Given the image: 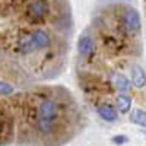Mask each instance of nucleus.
Here are the masks:
<instances>
[{"label":"nucleus","instance_id":"nucleus-1","mask_svg":"<svg viewBox=\"0 0 146 146\" xmlns=\"http://www.w3.org/2000/svg\"><path fill=\"white\" fill-rule=\"evenodd\" d=\"M62 117H63L62 104L56 98H50V96L42 98L36 105L34 117L36 133L41 137H51L57 131Z\"/></svg>","mask_w":146,"mask_h":146},{"label":"nucleus","instance_id":"nucleus-2","mask_svg":"<svg viewBox=\"0 0 146 146\" xmlns=\"http://www.w3.org/2000/svg\"><path fill=\"white\" fill-rule=\"evenodd\" d=\"M50 36L47 32L36 29L34 32H31L29 35H27L19 44L21 51L22 53H32L35 50H42V48L50 45Z\"/></svg>","mask_w":146,"mask_h":146},{"label":"nucleus","instance_id":"nucleus-3","mask_svg":"<svg viewBox=\"0 0 146 146\" xmlns=\"http://www.w3.org/2000/svg\"><path fill=\"white\" fill-rule=\"evenodd\" d=\"M121 21H123V25L126 28L127 32L136 35L140 32L142 29V22H140V16L137 13V10L131 9V7H127L124 12H123V16H121Z\"/></svg>","mask_w":146,"mask_h":146},{"label":"nucleus","instance_id":"nucleus-4","mask_svg":"<svg viewBox=\"0 0 146 146\" xmlns=\"http://www.w3.org/2000/svg\"><path fill=\"white\" fill-rule=\"evenodd\" d=\"M48 10H50L48 0H34L27 7V16H28V19L36 22V21L44 19L48 15Z\"/></svg>","mask_w":146,"mask_h":146},{"label":"nucleus","instance_id":"nucleus-5","mask_svg":"<svg viewBox=\"0 0 146 146\" xmlns=\"http://www.w3.org/2000/svg\"><path fill=\"white\" fill-rule=\"evenodd\" d=\"M78 53L83 57H92L95 53V42L88 34H83L78 40Z\"/></svg>","mask_w":146,"mask_h":146},{"label":"nucleus","instance_id":"nucleus-6","mask_svg":"<svg viewBox=\"0 0 146 146\" xmlns=\"http://www.w3.org/2000/svg\"><path fill=\"white\" fill-rule=\"evenodd\" d=\"M96 113H98V115L102 120L108 121V123H113V121H115L117 117H118L117 110L111 104H107V102H102V104H100L98 107H96Z\"/></svg>","mask_w":146,"mask_h":146},{"label":"nucleus","instance_id":"nucleus-7","mask_svg":"<svg viewBox=\"0 0 146 146\" xmlns=\"http://www.w3.org/2000/svg\"><path fill=\"white\" fill-rule=\"evenodd\" d=\"M111 82L114 85V88L120 92H129L130 91V80L124 75H121V73H113Z\"/></svg>","mask_w":146,"mask_h":146},{"label":"nucleus","instance_id":"nucleus-8","mask_svg":"<svg viewBox=\"0 0 146 146\" xmlns=\"http://www.w3.org/2000/svg\"><path fill=\"white\" fill-rule=\"evenodd\" d=\"M131 83L136 88H143L146 85V73L140 66H135L131 69Z\"/></svg>","mask_w":146,"mask_h":146},{"label":"nucleus","instance_id":"nucleus-9","mask_svg":"<svg viewBox=\"0 0 146 146\" xmlns=\"http://www.w3.org/2000/svg\"><path fill=\"white\" fill-rule=\"evenodd\" d=\"M115 104H117V110L121 114H127L131 108V98L126 94H120L115 98Z\"/></svg>","mask_w":146,"mask_h":146},{"label":"nucleus","instance_id":"nucleus-10","mask_svg":"<svg viewBox=\"0 0 146 146\" xmlns=\"http://www.w3.org/2000/svg\"><path fill=\"white\" fill-rule=\"evenodd\" d=\"M130 121L133 124H137L140 127H146V111L145 110H133L130 113Z\"/></svg>","mask_w":146,"mask_h":146},{"label":"nucleus","instance_id":"nucleus-11","mask_svg":"<svg viewBox=\"0 0 146 146\" xmlns=\"http://www.w3.org/2000/svg\"><path fill=\"white\" fill-rule=\"evenodd\" d=\"M15 92V88L10 83L0 80V95H12Z\"/></svg>","mask_w":146,"mask_h":146},{"label":"nucleus","instance_id":"nucleus-12","mask_svg":"<svg viewBox=\"0 0 146 146\" xmlns=\"http://www.w3.org/2000/svg\"><path fill=\"white\" fill-rule=\"evenodd\" d=\"M7 129H9V127L5 126L3 118L0 117V145H5V143H6L3 139H6V131H7Z\"/></svg>","mask_w":146,"mask_h":146},{"label":"nucleus","instance_id":"nucleus-13","mask_svg":"<svg viewBox=\"0 0 146 146\" xmlns=\"http://www.w3.org/2000/svg\"><path fill=\"white\" fill-rule=\"evenodd\" d=\"M111 142L115 143V145H124L129 142V137L126 135H117V136H113L111 137Z\"/></svg>","mask_w":146,"mask_h":146}]
</instances>
